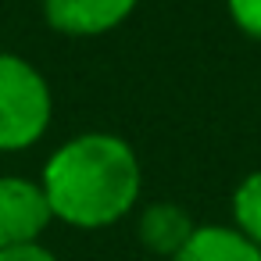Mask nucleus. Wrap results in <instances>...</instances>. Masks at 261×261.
Returning a JSON list of instances; mask_svg holds the SVG:
<instances>
[{"label": "nucleus", "instance_id": "nucleus-1", "mask_svg": "<svg viewBox=\"0 0 261 261\" xmlns=\"http://www.w3.org/2000/svg\"><path fill=\"white\" fill-rule=\"evenodd\" d=\"M40 186L54 222L72 229H108L140 207L143 165L118 133H79L43 165Z\"/></svg>", "mask_w": 261, "mask_h": 261}, {"label": "nucleus", "instance_id": "nucleus-2", "mask_svg": "<svg viewBox=\"0 0 261 261\" xmlns=\"http://www.w3.org/2000/svg\"><path fill=\"white\" fill-rule=\"evenodd\" d=\"M54 118V93L43 72L0 50V154H18L40 143Z\"/></svg>", "mask_w": 261, "mask_h": 261}, {"label": "nucleus", "instance_id": "nucleus-3", "mask_svg": "<svg viewBox=\"0 0 261 261\" xmlns=\"http://www.w3.org/2000/svg\"><path fill=\"white\" fill-rule=\"evenodd\" d=\"M50 225L54 211L40 179L0 175V250L43 243V232Z\"/></svg>", "mask_w": 261, "mask_h": 261}, {"label": "nucleus", "instance_id": "nucleus-4", "mask_svg": "<svg viewBox=\"0 0 261 261\" xmlns=\"http://www.w3.org/2000/svg\"><path fill=\"white\" fill-rule=\"evenodd\" d=\"M140 0H43V22L61 36L90 40L129 22Z\"/></svg>", "mask_w": 261, "mask_h": 261}, {"label": "nucleus", "instance_id": "nucleus-5", "mask_svg": "<svg viewBox=\"0 0 261 261\" xmlns=\"http://www.w3.org/2000/svg\"><path fill=\"white\" fill-rule=\"evenodd\" d=\"M193 229H197L193 215L175 200H150V204H143L136 211V240H140V247L158 254V257H168V261L186 247Z\"/></svg>", "mask_w": 261, "mask_h": 261}, {"label": "nucleus", "instance_id": "nucleus-6", "mask_svg": "<svg viewBox=\"0 0 261 261\" xmlns=\"http://www.w3.org/2000/svg\"><path fill=\"white\" fill-rule=\"evenodd\" d=\"M172 261H261V247L232 222H207L193 229V236Z\"/></svg>", "mask_w": 261, "mask_h": 261}, {"label": "nucleus", "instance_id": "nucleus-7", "mask_svg": "<svg viewBox=\"0 0 261 261\" xmlns=\"http://www.w3.org/2000/svg\"><path fill=\"white\" fill-rule=\"evenodd\" d=\"M229 211H232V225L261 247V168L240 179V186L232 190Z\"/></svg>", "mask_w": 261, "mask_h": 261}, {"label": "nucleus", "instance_id": "nucleus-8", "mask_svg": "<svg viewBox=\"0 0 261 261\" xmlns=\"http://www.w3.org/2000/svg\"><path fill=\"white\" fill-rule=\"evenodd\" d=\"M225 8H229L232 25L243 36L261 43V0H225Z\"/></svg>", "mask_w": 261, "mask_h": 261}, {"label": "nucleus", "instance_id": "nucleus-9", "mask_svg": "<svg viewBox=\"0 0 261 261\" xmlns=\"http://www.w3.org/2000/svg\"><path fill=\"white\" fill-rule=\"evenodd\" d=\"M0 261H58V254L43 243H29V247H11L0 250Z\"/></svg>", "mask_w": 261, "mask_h": 261}]
</instances>
